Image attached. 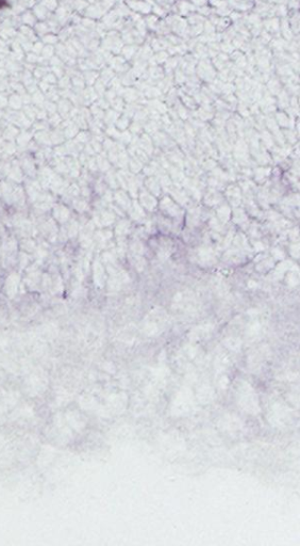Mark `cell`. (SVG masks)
Wrapping results in <instances>:
<instances>
[{"instance_id": "6da1fadb", "label": "cell", "mask_w": 300, "mask_h": 546, "mask_svg": "<svg viewBox=\"0 0 300 546\" xmlns=\"http://www.w3.org/2000/svg\"><path fill=\"white\" fill-rule=\"evenodd\" d=\"M19 285V275L16 273L11 274L9 279L7 280V291L8 293H10V296H14V293L17 290V286Z\"/></svg>"}]
</instances>
